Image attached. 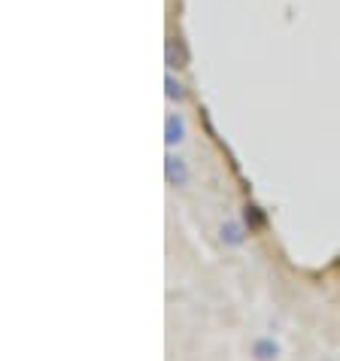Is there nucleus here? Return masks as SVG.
<instances>
[{"label":"nucleus","instance_id":"1","mask_svg":"<svg viewBox=\"0 0 340 361\" xmlns=\"http://www.w3.org/2000/svg\"><path fill=\"white\" fill-rule=\"evenodd\" d=\"M249 231L243 222H237V219H228V222H222L219 225V240H222V246H228V249H240L249 240Z\"/></svg>","mask_w":340,"mask_h":361},{"label":"nucleus","instance_id":"2","mask_svg":"<svg viewBox=\"0 0 340 361\" xmlns=\"http://www.w3.org/2000/svg\"><path fill=\"white\" fill-rule=\"evenodd\" d=\"M188 164H186V158H179V155H174L170 152L167 158H164V179H167V185H174V188H179V185H186L188 183Z\"/></svg>","mask_w":340,"mask_h":361},{"label":"nucleus","instance_id":"3","mask_svg":"<svg viewBox=\"0 0 340 361\" xmlns=\"http://www.w3.org/2000/svg\"><path fill=\"white\" fill-rule=\"evenodd\" d=\"M249 355H253V361H279L283 346L274 337H255L253 346H249Z\"/></svg>","mask_w":340,"mask_h":361},{"label":"nucleus","instance_id":"4","mask_svg":"<svg viewBox=\"0 0 340 361\" xmlns=\"http://www.w3.org/2000/svg\"><path fill=\"white\" fill-rule=\"evenodd\" d=\"M183 140H186V118L179 113H170L167 122H164V143L174 149V146L183 143Z\"/></svg>","mask_w":340,"mask_h":361},{"label":"nucleus","instance_id":"5","mask_svg":"<svg viewBox=\"0 0 340 361\" xmlns=\"http://www.w3.org/2000/svg\"><path fill=\"white\" fill-rule=\"evenodd\" d=\"M167 64L170 67H186L188 64V55H186V46H183V39L174 37L167 43Z\"/></svg>","mask_w":340,"mask_h":361},{"label":"nucleus","instance_id":"6","mask_svg":"<svg viewBox=\"0 0 340 361\" xmlns=\"http://www.w3.org/2000/svg\"><path fill=\"white\" fill-rule=\"evenodd\" d=\"M164 85H167V97H170V100H183V97H186V88H183V82H179L174 73L164 76Z\"/></svg>","mask_w":340,"mask_h":361},{"label":"nucleus","instance_id":"7","mask_svg":"<svg viewBox=\"0 0 340 361\" xmlns=\"http://www.w3.org/2000/svg\"><path fill=\"white\" fill-rule=\"evenodd\" d=\"M265 222V216L258 213V207H246V225H249V231H253L255 225H262Z\"/></svg>","mask_w":340,"mask_h":361}]
</instances>
